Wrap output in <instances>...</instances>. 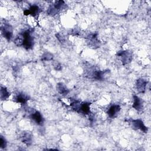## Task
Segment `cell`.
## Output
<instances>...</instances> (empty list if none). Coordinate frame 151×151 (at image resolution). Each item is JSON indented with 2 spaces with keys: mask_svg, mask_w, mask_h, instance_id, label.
Returning a JSON list of instances; mask_svg holds the SVG:
<instances>
[{
  "mask_svg": "<svg viewBox=\"0 0 151 151\" xmlns=\"http://www.w3.org/2000/svg\"><path fill=\"white\" fill-rule=\"evenodd\" d=\"M33 29H27L19 32L16 37L14 42L18 47H22L25 50H31L34 45V38L32 35Z\"/></svg>",
  "mask_w": 151,
  "mask_h": 151,
  "instance_id": "1",
  "label": "cell"
},
{
  "mask_svg": "<svg viewBox=\"0 0 151 151\" xmlns=\"http://www.w3.org/2000/svg\"><path fill=\"white\" fill-rule=\"evenodd\" d=\"M108 73V70L101 71L96 70H90V71H87V76H88V78L96 80H104Z\"/></svg>",
  "mask_w": 151,
  "mask_h": 151,
  "instance_id": "2",
  "label": "cell"
},
{
  "mask_svg": "<svg viewBox=\"0 0 151 151\" xmlns=\"http://www.w3.org/2000/svg\"><path fill=\"white\" fill-rule=\"evenodd\" d=\"M117 56L121 58L122 63L123 65L130 63L133 59L132 52L129 50H122L119 51L117 54Z\"/></svg>",
  "mask_w": 151,
  "mask_h": 151,
  "instance_id": "3",
  "label": "cell"
},
{
  "mask_svg": "<svg viewBox=\"0 0 151 151\" xmlns=\"http://www.w3.org/2000/svg\"><path fill=\"white\" fill-rule=\"evenodd\" d=\"M1 31L2 35L8 41L11 40L13 35V28L9 23L3 24L1 27Z\"/></svg>",
  "mask_w": 151,
  "mask_h": 151,
  "instance_id": "4",
  "label": "cell"
},
{
  "mask_svg": "<svg viewBox=\"0 0 151 151\" xmlns=\"http://www.w3.org/2000/svg\"><path fill=\"white\" fill-rule=\"evenodd\" d=\"M30 119L34 121L37 125L42 126L44 122V119L41 113L37 110H34L29 114Z\"/></svg>",
  "mask_w": 151,
  "mask_h": 151,
  "instance_id": "5",
  "label": "cell"
},
{
  "mask_svg": "<svg viewBox=\"0 0 151 151\" xmlns=\"http://www.w3.org/2000/svg\"><path fill=\"white\" fill-rule=\"evenodd\" d=\"M29 100V97L27 94L22 92L18 93L14 97V100L16 103H19L23 106L27 104Z\"/></svg>",
  "mask_w": 151,
  "mask_h": 151,
  "instance_id": "6",
  "label": "cell"
},
{
  "mask_svg": "<svg viewBox=\"0 0 151 151\" xmlns=\"http://www.w3.org/2000/svg\"><path fill=\"white\" fill-rule=\"evenodd\" d=\"M132 126L135 129L140 130L143 133H147L148 131V128L145 125L141 119H134L130 121Z\"/></svg>",
  "mask_w": 151,
  "mask_h": 151,
  "instance_id": "7",
  "label": "cell"
},
{
  "mask_svg": "<svg viewBox=\"0 0 151 151\" xmlns=\"http://www.w3.org/2000/svg\"><path fill=\"white\" fill-rule=\"evenodd\" d=\"M87 39L88 40L87 42L89 44V46L93 47V48H98L100 46V41L97 38V34L93 33L89 34Z\"/></svg>",
  "mask_w": 151,
  "mask_h": 151,
  "instance_id": "8",
  "label": "cell"
},
{
  "mask_svg": "<svg viewBox=\"0 0 151 151\" xmlns=\"http://www.w3.org/2000/svg\"><path fill=\"white\" fill-rule=\"evenodd\" d=\"M40 7L36 5L33 4L29 6V8L27 9H25L24 11V15H31L34 17H37L40 13Z\"/></svg>",
  "mask_w": 151,
  "mask_h": 151,
  "instance_id": "9",
  "label": "cell"
},
{
  "mask_svg": "<svg viewBox=\"0 0 151 151\" xmlns=\"http://www.w3.org/2000/svg\"><path fill=\"white\" fill-rule=\"evenodd\" d=\"M121 110V107L119 104H112L110 106L107 111V114L108 116L111 118L113 119L117 116Z\"/></svg>",
  "mask_w": 151,
  "mask_h": 151,
  "instance_id": "10",
  "label": "cell"
},
{
  "mask_svg": "<svg viewBox=\"0 0 151 151\" xmlns=\"http://www.w3.org/2000/svg\"><path fill=\"white\" fill-rule=\"evenodd\" d=\"M133 104L132 107L137 111H142L143 109V100L137 96H133Z\"/></svg>",
  "mask_w": 151,
  "mask_h": 151,
  "instance_id": "11",
  "label": "cell"
},
{
  "mask_svg": "<svg viewBox=\"0 0 151 151\" xmlns=\"http://www.w3.org/2000/svg\"><path fill=\"white\" fill-rule=\"evenodd\" d=\"M90 103L88 102H81L80 103L78 110L77 113H81V114H90L91 113L90 111Z\"/></svg>",
  "mask_w": 151,
  "mask_h": 151,
  "instance_id": "12",
  "label": "cell"
},
{
  "mask_svg": "<svg viewBox=\"0 0 151 151\" xmlns=\"http://www.w3.org/2000/svg\"><path fill=\"white\" fill-rule=\"evenodd\" d=\"M147 81L143 78H139L136 81V87L137 90L140 93H144L146 90Z\"/></svg>",
  "mask_w": 151,
  "mask_h": 151,
  "instance_id": "13",
  "label": "cell"
},
{
  "mask_svg": "<svg viewBox=\"0 0 151 151\" xmlns=\"http://www.w3.org/2000/svg\"><path fill=\"white\" fill-rule=\"evenodd\" d=\"M21 138L22 142L26 145L27 146H30L32 143V136L28 132L24 133L22 134Z\"/></svg>",
  "mask_w": 151,
  "mask_h": 151,
  "instance_id": "14",
  "label": "cell"
},
{
  "mask_svg": "<svg viewBox=\"0 0 151 151\" xmlns=\"http://www.w3.org/2000/svg\"><path fill=\"white\" fill-rule=\"evenodd\" d=\"M56 88H57V91L60 94H61L63 96H66L70 92L69 89L63 83H57V84L56 86Z\"/></svg>",
  "mask_w": 151,
  "mask_h": 151,
  "instance_id": "15",
  "label": "cell"
},
{
  "mask_svg": "<svg viewBox=\"0 0 151 151\" xmlns=\"http://www.w3.org/2000/svg\"><path fill=\"white\" fill-rule=\"evenodd\" d=\"M0 96H1V100L2 101L6 100L10 96V93L8 91V89L5 87L2 86H1Z\"/></svg>",
  "mask_w": 151,
  "mask_h": 151,
  "instance_id": "16",
  "label": "cell"
},
{
  "mask_svg": "<svg viewBox=\"0 0 151 151\" xmlns=\"http://www.w3.org/2000/svg\"><path fill=\"white\" fill-rule=\"evenodd\" d=\"M53 8L55 9V11L58 13L60 11H61L62 9L64 8L65 6V2L63 1H55L53 5H51Z\"/></svg>",
  "mask_w": 151,
  "mask_h": 151,
  "instance_id": "17",
  "label": "cell"
},
{
  "mask_svg": "<svg viewBox=\"0 0 151 151\" xmlns=\"http://www.w3.org/2000/svg\"><path fill=\"white\" fill-rule=\"evenodd\" d=\"M54 55L52 53L50 52H44L41 56V60L42 61H51L53 59Z\"/></svg>",
  "mask_w": 151,
  "mask_h": 151,
  "instance_id": "18",
  "label": "cell"
},
{
  "mask_svg": "<svg viewBox=\"0 0 151 151\" xmlns=\"http://www.w3.org/2000/svg\"><path fill=\"white\" fill-rule=\"evenodd\" d=\"M6 146H7V142L5 138L2 135H1L0 136V148L5 149L6 147Z\"/></svg>",
  "mask_w": 151,
  "mask_h": 151,
  "instance_id": "19",
  "label": "cell"
},
{
  "mask_svg": "<svg viewBox=\"0 0 151 151\" xmlns=\"http://www.w3.org/2000/svg\"><path fill=\"white\" fill-rule=\"evenodd\" d=\"M54 68L57 71H60L62 69V67H61L60 64H57L56 65H55L54 66Z\"/></svg>",
  "mask_w": 151,
  "mask_h": 151,
  "instance_id": "20",
  "label": "cell"
}]
</instances>
